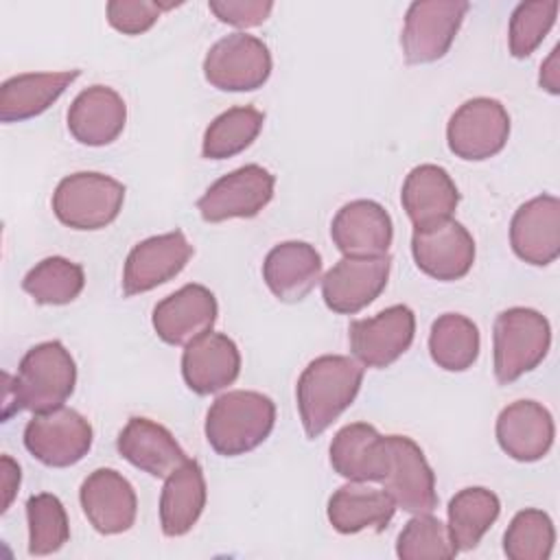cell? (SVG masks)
I'll return each mask as SVG.
<instances>
[{
	"instance_id": "9",
	"label": "cell",
	"mask_w": 560,
	"mask_h": 560,
	"mask_svg": "<svg viewBox=\"0 0 560 560\" xmlns=\"http://www.w3.org/2000/svg\"><path fill=\"white\" fill-rule=\"evenodd\" d=\"M510 136V116L497 98L477 96L462 103L446 125L448 149L468 162L497 155Z\"/></svg>"
},
{
	"instance_id": "30",
	"label": "cell",
	"mask_w": 560,
	"mask_h": 560,
	"mask_svg": "<svg viewBox=\"0 0 560 560\" xmlns=\"http://www.w3.org/2000/svg\"><path fill=\"white\" fill-rule=\"evenodd\" d=\"M501 512L499 497L481 486L464 488L448 501V536L457 551H470L494 525Z\"/></svg>"
},
{
	"instance_id": "7",
	"label": "cell",
	"mask_w": 560,
	"mask_h": 560,
	"mask_svg": "<svg viewBox=\"0 0 560 560\" xmlns=\"http://www.w3.org/2000/svg\"><path fill=\"white\" fill-rule=\"evenodd\" d=\"M92 424L77 409L57 407L35 413L24 427L26 451L50 468H68L92 448Z\"/></svg>"
},
{
	"instance_id": "35",
	"label": "cell",
	"mask_w": 560,
	"mask_h": 560,
	"mask_svg": "<svg viewBox=\"0 0 560 560\" xmlns=\"http://www.w3.org/2000/svg\"><path fill=\"white\" fill-rule=\"evenodd\" d=\"M553 521L547 512L536 508L516 512L503 534V551L510 560H547L553 551Z\"/></svg>"
},
{
	"instance_id": "21",
	"label": "cell",
	"mask_w": 560,
	"mask_h": 560,
	"mask_svg": "<svg viewBox=\"0 0 560 560\" xmlns=\"http://www.w3.org/2000/svg\"><path fill=\"white\" fill-rule=\"evenodd\" d=\"M330 466L348 481H383L389 468L387 435L368 422L341 427L330 442Z\"/></svg>"
},
{
	"instance_id": "31",
	"label": "cell",
	"mask_w": 560,
	"mask_h": 560,
	"mask_svg": "<svg viewBox=\"0 0 560 560\" xmlns=\"http://www.w3.org/2000/svg\"><path fill=\"white\" fill-rule=\"evenodd\" d=\"M479 328L459 313H444L431 324L429 354L446 372H464L479 357Z\"/></svg>"
},
{
	"instance_id": "38",
	"label": "cell",
	"mask_w": 560,
	"mask_h": 560,
	"mask_svg": "<svg viewBox=\"0 0 560 560\" xmlns=\"http://www.w3.org/2000/svg\"><path fill=\"white\" fill-rule=\"evenodd\" d=\"M179 2H153V0H109L107 22L112 28L125 35H140L149 31L162 11L177 7Z\"/></svg>"
},
{
	"instance_id": "23",
	"label": "cell",
	"mask_w": 560,
	"mask_h": 560,
	"mask_svg": "<svg viewBox=\"0 0 560 560\" xmlns=\"http://www.w3.org/2000/svg\"><path fill=\"white\" fill-rule=\"evenodd\" d=\"M400 201L413 228L424 230L453 217L459 203V190L446 168L420 164L405 177Z\"/></svg>"
},
{
	"instance_id": "40",
	"label": "cell",
	"mask_w": 560,
	"mask_h": 560,
	"mask_svg": "<svg viewBox=\"0 0 560 560\" xmlns=\"http://www.w3.org/2000/svg\"><path fill=\"white\" fill-rule=\"evenodd\" d=\"M0 477H2V512L9 510L18 488H20V466L9 457V455H2L0 457Z\"/></svg>"
},
{
	"instance_id": "20",
	"label": "cell",
	"mask_w": 560,
	"mask_h": 560,
	"mask_svg": "<svg viewBox=\"0 0 560 560\" xmlns=\"http://www.w3.org/2000/svg\"><path fill=\"white\" fill-rule=\"evenodd\" d=\"M241 374V352L223 332H206L190 341L182 354V376L199 394H214L232 385Z\"/></svg>"
},
{
	"instance_id": "10",
	"label": "cell",
	"mask_w": 560,
	"mask_h": 560,
	"mask_svg": "<svg viewBox=\"0 0 560 560\" xmlns=\"http://www.w3.org/2000/svg\"><path fill=\"white\" fill-rule=\"evenodd\" d=\"M276 177L260 164H245L219 177L197 201L203 221L221 223L228 219H252L273 197Z\"/></svg>"
},
{
	"instance_id": "39",
	"label": "cell",
	"mask_w": 560,
	"mask_h": 560,
	"mask_svg": "<svg viewBox=\"0 0 560 560\" xmlns=\"http://www.w3.org/2000/svg\"><path fill=\"white\" fill-rule=\"evenodd\" d=\"M208 9L223 22L238 28H249L262 24L271 9V0H210Z\"/></svg>"
},
{
	"instance_id": "17",
	"label": "cell",
	"mask_w": 560,
	"mask_h": 560,
	"mask_svg": "<svg viewBox=\"0 0 560 560\" xmlns=\"http://www.w3.org/2000/svg\"><path fill=\"white\" fill-rule=\"evenodd\" d=\"M79 501L90 525L105 536L131 529L138 514L133 486L114 468L92 470L79 490Z\"/></svg>"
},
{
	"instance_id": "41",
	"label": "cell",
	"mask_w": 560,
	"mask_h": 560,
	"mask_svg": "<svg viewBox=\"0 0 560 560\" xmlns=\"http://www.w3.org/2000/svg\"><path fill=\"white\" fill-rule=\"evenodd\" d=\"M540 88H545L551 94L560 92V72H558V46L551 50L547 61L540 66Z\"/></svg>"
},
{
	"instance_id": "33",
	"label": "cell",
	"mask_w": 560,
	"mask_h": 560,
	"mask_svg": "<svg viewBox=\"0 0 560 560\" xmlns=\"http://www.w3.org/2000/svg\"><path fill=\"white\" fill-rule=\"evenodd\" d=\"M85 287L83 267L63 258V256H48L39 260L22 280V289L37 302V304H70L79 298Z\"/></svg>"
},
{
	"instance_id": "36",
	"label": "cell",
	"mask_w": 560,
	"mask_h": 560,
	"mask_svg": "<svg viewBox=\"0 0 560 560\" xmlns=\"http://www.w3.org/2000/svg\"><path fill=\"white\" fill-rule=\"evenodd\" d=\"M396 553L402 560H448L459 551L451 542L446 525L427 512L407 521L398 534Z\"/></svg>"
},
{
	"instance_id": "32",
	"label": "cell",
	"mask_w": 560,
	"mask_h": 560,
	"mask_svg": "<svg viewBox=\"0 0 560 560\" xmlns=\"http://www.w3.org/2000/svg\"><path fill=\"white\" fill-rule=\"evenodd\" d=\"M265 114L252 105L230 107L219 114L203 133L201 153L208 160H228L245 151L260 133Z\"/></svg>"
},
{
	"instance_id": "16",
	"label": "cell",
	"mask_w": 560,
	"mask_h": 560,
	"mask_svg": "<svg viewBox=\"0 0 560 560\" xmlns=\"http://www.w3.org/2000/svg\"><path fill=\"white\" fill-rule=\"evenodd\" d=\"M217 298L203 284H184L160 300L153 308V330L168 346H188L212 330L217 322Z\"/></svg>"
},
{
	"instance_id": "34",
	"label": "cell",
	"mask_w": 560,
	"mask_h": 560,
	"mask_svg": "<svg viewBox=\"0 0 560 560\" xmlns=\"http://www.w3.org/2000/svg\"><path fill=\"white\" fill-rule=\"evenodd\" d=\"M26 523H28V553L48 556L59 551L70 538L68 514L59 497L50 492H39L26 501Z\"/></svg>"
},
{
	"instance_id": "4",
	"label": "cell",
	"mask_w": 560,
	"mask_h": 560,
	"mask_svg": "<svg viewBox=\"0 0 560 560\" xmlns=\"http://www.w3.org/2000/svg\"><path fill=\"white\" fill-rule=\"evenodd\" d=\"M551 346V326L534 308L512 306L497 315L492 332L494 376L501 385L514 383L542 363Z\"/></svg>"
},
{
	"instance_id": "1",
	"label": "cell",
	"mask_w": 560,
	"mask_h": 560,
	"mask_svg": "<svg viewBox=\"0 0 560 560\" xmlns=\"http://www.w3.org/2000/svg\"><path fill=\"white\" fill-rule=\"evenodd\" d=\"M77 385V365L61 341H44L33 346L20 361L18 374L11 381L4 374V411L2 418L9 420L11 413L33 411L44 413L72 396Z\"/></svg>"
},
{
	"instance_id": "6",
	"label": "cell",
	"mask_w": 560,
	"mask_h": 560,
	"mask_svg": "<svg viewBox=\"0 0 560 560\" xmlns=\"http://www.w3.org/2000/svg\"><path fill=\"white\" fill-rule=\"evenodd\" d=\"M468 9L470 4L466 0L411 2L400 35L405 61L418 66L442 59L448 52Z\"/></svg>"
},
{
	"instance_id": "2",
	"label": "cell",
	"mask_w": 560,
	"mask_h": 560,
	"mask_svg": "<svg viewBox=\"0 0 560 560\" xmlns=\"http://www.w3.org/2000/svg\"><path fill=\"white\" fill-rule=\"evenodd\" d=\"M363 368L343 354L313 359L298 378L295 398L302 427L308 438L322 435L357 398Z\"/></svg>"
},
{
	"instance_id": "5",
	"label": "cell",
	"mask_w": 560,
	"mask_h": 560,
	"mask_svg": "<svg viewBox=\"0 0 560 560\" xmlns=\"http://www.w3.org/2000/svg\"><path fill=\"white\" fill-rule=\"evenodd\" d=\"M125 186L103 173L66 175L52 192L55 217L72 230H101L122 210Z\"/></svg>"
},
{
	"instance_id": "24",
	"label": "cell",
	"mask_w": 560,
	"mask_h": 560,
	"mask_svg": "<svg viewBox=\"0 0 560 560\" xmlns=\"http://www.w3.org/2000/svg\"><path fill=\"white\" fill-rule=\"evenodd\" d=\"M118 453L136 468L149 472L151 477L166 479L184 462H188L184 448L177 444L173 433L142 416L127 420L125 429L116 440Z\"/></svg>"
},
{
	"instance_id": "29",
	"label": "cell",
	"mask_w": 560,
	"mask_h": 560,
	"mask_svg": "<svg viewBox=\"0 0 560 560\" xmlns=\"http://www.w3.org/2000/svg\"><path fill=\"white\" fill-rule=\"evenodd\" d=\"M206 508V479L199 462L188 459L173 470L160 494V525L164 536H184Z\"/></svg>"
},
{
	"instance_id": "26",
	"label": "cell",
	"mask_w": 560,
	"mask_h": 560,
	"mask_svg": "<svg viewBox=\"0 0 560 560\" xmlns=\"http://www.w3.org/2000/svg\"><path fill=\"white\" fill-rule=\"evenodd\" d=\"M322 276L319 252L304 241H284L269 249L262 262V278L280 302L304 300Z\"/></svg>"
},
{
	"instance_id": "12",
	"label": "cell",
	"mask_w": 560,
	"mask_h": 560,
	"mask_svg": "<svg viewBox=\"0 0 560 560\" xmlns=\"http://www.w3.org/2000/svg\"><path fill=\"white\" fill-rule=\"evenodd\" d=\"M389 468L383 477V490L396 508L411 514H427L438 508L435 475L422 448L407 435H387Z\"/></svg>"
},
{
	"instance_id": "25",
	"label": "cell",
	"mask_w": 560,
	"mask_h": 560,
	"mask_svg": "<svg viewBox=\"0 0 560 560\" xmlns=\"http://www.w3.org/2000/svg\"><path fill=\"white\" fill-rule=\"evenodd\" d=\"M127 122L122 96L107 85H92L77 94L68 109V129L85 147H105L114 142Z\"/></svg>"
},
{
	"instance_id": "28",
	"label": "cell",
	"mask_w": 560,
	"mask_h": 560,
	"mask_svg": "<svg viewBox=\"0 0 560 560\" xmlns=\"http://www.w3.org/2000/svg\"><path fill=\"white\" fill-rule=\"evenodd\" d=\"M328 521L339 534H357L363 529L383 532L394 518L396 503L385 490L350 481L328 499Z\"/></svg>"
},
{
	"instance_id": "22",
	"label": "cell",
	"mask_w": 560,
	"mask_h": 560,
	"mask_svg": "<svg viewBox=\"0 0 560 560\" xmlns=\"http://www.w3.org/2000/svg\"><path fill=\"white\" fill-rule=\"evenodd\" d=\"M553 418L536 400H516L497 418V442L516 462H538L553 444Z\"/></svg>"
},
{
	"instance_id": "18",
	"label": "cell",
	"mask_w": 560,
	"mask_h": 560,
	"mask_svg": "<svg viewBox=\"0 0 560 560\" xmlns=\"http://www.w3.org/2000/svg\"><path fill=\"white\" fill-rule=\"evenodd\" d=\"M330 238L343 256H385L394 238L392 217L372 199H354L337 210Z\"/></svg>"
},
{
	"instance_id": "14",
	"label": "cell",
	"mask_w": 560,
	"mask_h": 560,
	"mask_svg": "<svg viewBox=\"0 0 560 560\" xmlns=\"http://www.w3.org/2000/svg\"><path fill=\"white\" fill-rule=\"evenodd\" d=\"M411 254L418 269L435 280L453 282L464 278L475 262V241L455 219L413 230Z\"/></svg>"
},
{
	"instance_id": "27",
	"label": "cell",
	"mask_w": 560,
	"mask_h": 560,
	"mask_svg": "<svg viewBox=\"0 0 560 560\" xmlns=\"http://www.w3.org/2000/svg\"><path fill=\"white\" fill-rule=\"evenodd\" d=\"M79 70L24 72L0 85V120L22 122L44 114L79 77Z\"/></svg>"
},
{
	"instance_id": "11",
	"label": "cell",
	"mask_w": 560,
	"mask_h": 560,
	"mask_svg": "<svg viewBox=\"0 0 560 560\" xmlns=\"http://www.w3.org/2000/svg\"><path fill=\"white\" fill-rule=\"evenodd\" d=\"M416 335V315L405 304H394L348 328L350 350L361 365L387 368L402 357Z\"/></svg>"
},
{
	"instance_id": "8",
	"label": "cell",
	"mask_w": 560,
	"mask_h": 560,
	"mask_svg": "<svg viewBox=\"0 0 560 560\" xmlns=\"http://www.w3.org/2000/svg\"><path fill=\"white\" fill-rule=\"evenodd\" d=\"M271 52L267 44L247 33L221 37L203 59L206 81L223 92H252L267 83Z\"/></svg>"
},
{
	"instance_id": "15",
	"label": "cell",
	"mask_w": 560,
	"mask_h": 560,
	"mask_svg": "<svg viewBox=\"0 0 560 560\" xmlns=\"http://www.w3.org/2000/svg\"><path fill=\"white\" fill-rule=\"evenodd\" d=\"M192 256V245L182 230L149 236L133 245L122 269V293H147L175 278Z\"/></svg>"
},
{
	"instance_id": "3",
	"label": "cell",
	"mask_w": 560,
	"mask_h": 560,
	"mask_svg": "<svg viewBox=\"0 0 560 560\" xmlns=\"http://www.w3.org/2000/svg\"><path fill=\"white\" fill-rule=\"evenodd\" d=\"M276 424V405L269 396L249 389L221 394L206 416V440L223 457L258 448Z\"/></svg>"
},
{
	"instance_id": "19",
	"label": "cell",
	"mask_w": 560,
	"mask_h": 560,
	"mask_svg": "<svg viewBox=\"0 0 560 560\" xmlns=\"http://www.w3.org/2000/svg\"><path fill=\"white\" fill-rule=\"evenodd\" d=\"M510 243L514 254L536 267L560 256V201L553 195H538L525 201L512 217Z\"/></svg>"
},
{
	"instance_id": "13",
	"label": "cell",
	"mask_w": 560,
	"mask_h": 560,
	"mask_svg": "<svg viewBox=\"0 0 560 560\" xmlns=\"http://www.w3.org/2000/svg\"><path fill=\"white\" fill-rule=\"evenodd\" d=\"M389 269V254L372 258L343 256L322 278V298L330 311L354 315L383 293L387 287Z\"/></svg>"
},
{
	"instance_id": "37",
	"label": "cell",
	"mask_w": 560,
	"mask_h": 560,
	"mask_svg": "<svg viewBox=\"0 0 560 560\" xmlns=\"http://www.w3.org/2000/svg\"><path fill=\"white\" fill-rule=\"evenodd\" d=\"M558 9L560 4L556 0H532V2H521L512 11L510 28H508L512 57L525 59L542 44V39L556 24Z\"/></svg>"
}]
</instances>
